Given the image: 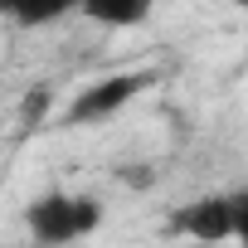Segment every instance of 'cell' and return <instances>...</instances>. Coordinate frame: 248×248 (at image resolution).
<instances>
[{
  "mask_svg": "<svg viewBox=\"0 0 248 248\" xmlns=\"http://www.w3.org/2000/svg\"><path fill=\"white\" fill-rule=\"evenodd\" d=\"M97 224H102V200L78 195V190H49L25 204V229L44 248H68V243L88 238Z\"/></svg>",
  "mask_w": 248,
  "mask_h": 248,
  "instance_id": "6da1fadb",
  "label": "cell"
},
{
  "mask_svg": "<svg viewBox=\"0 0 248 248\" xmlns=\"http://www.w3.org/2000/svg\"><path fill=\"white\" fill-rule=\"evenodd\" d=\"M156 78H161L156 68H132V73H107V78L88 83L63 107V127H97V122H112L122 107H132Z\"/></svg>",
  "mask_w": 248,
  "mask_h": 248,
  "instance_id": "7a4b0ae2",
  "label": "cell"
},
{
  "mask_svg": "<svg viewBox=\"0 0 248 248\" xmlns=\"http://www.w3.org/2000/svg\"><path fill=\"white\" fill-rule=\"evenodd\" d=\"M170 229L195 243H229L233 238V204H229V195H200L170 214Z\"/></svg>",
  "mask_w": 248,
  "mask_h": 248,
  "instance_id": "3957f363",
  "label": "cell"
},
{
  "mask_svg": "<svg viewBox=\"0 0 248 248\" xmlns=\"http://www.w3.org/2000/svg\"><path fill=\"white\" fill-rule=\"evenodd\" d=\"M83 0H0V20H10L15 30H44L68 15H78Z\"/></svg>",
  "mask_w": 248,
  "mask_h": 248,
  "instance_id": "277c9868",
  "label": "cell"
},
{
  "mask_svg": "<svg viewBox=\"0 0 248 248\" xmlns=\"http://www.w3.org/2000/svg\"><path fill=\"white\" fill-rule=\"evenodd\" d=\"M156 5L161 0H83L78 15L102 25V30H132V25H146Z\"/></svg>",
  "mask_w": 248,
  "mask_h": 248,
  "instance_id": "5b68a950",
  "label": "cell"
},
{
  "mask_svg": "<svg viewBox=\"0 0 248 248\" xmlns=\"http://www.w3.org/2000/svg\"><path fill=\"white\" fill-rule=\"evenodd\" d=\"M49 102H54V88H34V93L20 102V122H25V132L39 127V122L49 117Z\"/></svg>",
  "mask_w": 248,
  "mask_h": 248,
  "instance_id": "8992f818",
  "label": "cell"
},
{
  "mask_svg": "<svg viewBox=\"0 0 248 248\" xmlns=\"http://www.w3.org/2000/svg\"><path fill=\"white\" fill-rule=\"evenodd\" d=\"M229 204H233V238L248 243V185L243 190H229Z\"/></svg>",
  "mask_w": 248,
  "mask_h": 248,
  "instance_id": "52a82bcc",
  "label": "cell"
},
{
  "mask_svg": "<svg viewBox=\"0 0 248 248\" xmlns=\"http://www.w3.org/2000/svg\"><path fill=\"white\" fill-rule=\"evenodd\" d=\"M122 180H132V190H151L156 170H151V166H127V170H122Z\"/></svg>",
  "mask_w": 248,
  "mask_h": 248,
  "instance_id": "ba28073f",
  "label": "cell"
},
{
  "mask_svg": "<svg viewBox=\"0 0 248 248\" xmlns=\"http://www.w3.org/2000/svg\"><path fill=\"white\" fill-rule=\"evenodd\" d=\"M190 248H224V243H195V238H190Z\"/></svg>",
  "mask_w": 248,
  "mask_h": 248,
  "instance_id": "9c48e42d",
  "label": "cell"
},
{
  "mask_svg": "<svg viewBox=\"0 0 248 248\" xmlns=\"http://www.w3.org/2000/svg\"><path fill=\"white\" fill-rule=\"evenodd\" d=\"M25 248H44V243H34V238H30V243H25Z\"/></svg>",
  "mask_w": 248,
  "mask_h": 248,
  "instance_id": "30bf717a",
  "label": "cell"
},
{
  "mask_svg": "<svg viewBox=\"0 0 248 248\" xmlns=\"http://www.w3.org/2000/svg\"><path fill=\"white\" fill-rule=\"evenodd\" d=\"M238 5H243V10H248V0H238Z\"/></svg>",
  "mask_w": 248,
  "mask_h": 248,
  "instance_id": "8fae6325",
  "label": "cell"
}]
</instances>
